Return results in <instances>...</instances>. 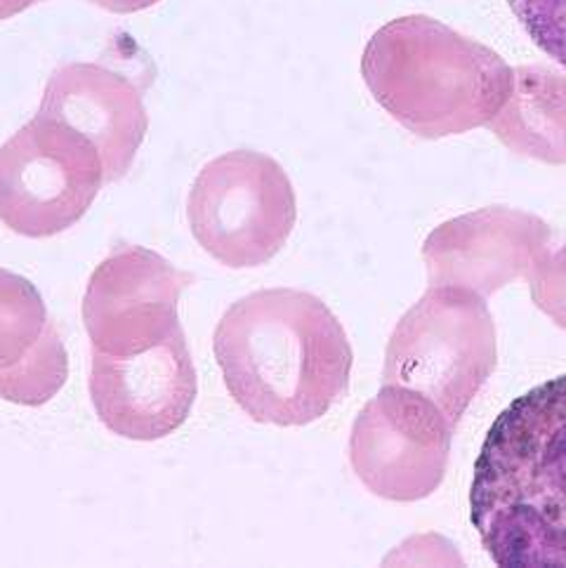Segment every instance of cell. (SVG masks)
<instances>
[{
    "instance_id": "1",
    "label": "cell",
    "mask_w": 566,
    "mask_h": 568,
    "mask_svg": "<svg viewBox=\"0 0 566 568\" xmlns=\"http://www.w3.org/2000/svg\"><path fill=\"white\" fill-rule=\"evenodd\" d=\"M226 392L251 420L310 425L350 389L354 352L337 316L316 295L270 288L241 297L215 328Z\"/></svg>"
},
{
    "instance_id": "2",
    "label": "cell",
    "mask_w": 566,
    "mask_h": 568,
    "mask_svg": "<svg viewBox=\"0 0 566 568\" xmlns=\"http://www.w3.org/2000/svg\"><path fill=\"white\" fill-rule=\"evenodd\" d=\"M469 519L503 568H566V375L522 394L491 425Z\"/></svg>"
},
{
    "instance_id": "3",
    "label": "cell",
    "mask_w": 566,
    "mask_h": 568,
    "mask_svg": "<svg viewBox=\"0 0 566 568\" xmlns=\"http://www.w3.org/2000/svg\"><path fill=\"white\" fill-rule=\"evenodd\" d=\"M362 75L375 102L425 140L488 125L513 90V69L496 50L427 14L377 29Z\"/></svg>"
},
{
    "instance_id": "4",
    "label": "cell",
    "mask_w": 566,
    "mask_h": 568,
    "mask_svg": "<svg viewBox=\"0 0 566 568\" xmlns=\"http://www.w3.org/2000/svg\"><path fill=\"white\" fill-rule=\"evenodd\" d=\"M496 364V324L486 297L429 286L390 335L383 385L425 396L456 427Z\"/></svg>"
},
{
    "instance_id": "5",
    "label": "cell",
    "mask_w": 566,
    "mask_h": 568,
    "mask_svg": "<svg viewBox=\"0 0 566 568\" xmlns=\"http://www.w3.org/2000/svg\"><path fill=\"white\" fill-rule=\"evenodd\" d=\"M201 248L230 270H253L281 253L297 220L291 178L267 154L226 151L201 168L186 201Z\"/></svg>"
},
{
    "instance_id": "6",
    "label": "cell",
    "mask_w": 566,
    "mask_h": 568,
    "mask_svg": "<svg viewBox=\"0 0 566 568\" xmlns=\"http://www.w3.org/2000/svg\"><path fill=\"white\" fill-rule=\"evenodd\" d=\"M104 168L94 144L38 111L0 146V222L27 239H50L98 199Z\"/></svg>"
},
{
    "instance_id": "7",
    "label": "cell",
    "mask_w": 566,
    "mask_h": 568,
    "mask_svg": "<svg viewBox=\"0 0 566 568\" xmlns=\"http://www.w3.org/2000/svg\"><path fill=\"white\" fill-rule=\"evenodd\" d=\"M453 432L425 396L383 385L352 425L350 460L373 496L415 503L444 481Z\"/></svg>"
},
{
    "instance_id": "8",
    "label": "cell",
    "mask_w": 566,
    "mask_h": 568,
    "mask_svg": "<svg viewBox=\"0 0 566 568\" xmlns=\"http://www.w3.org/2000/svg\"><path fill=\"white\" fill-rule=\"evenodd\" d=\"M194 281L159 253L119 245L92 272L83 297V324L92 352L140 354L180 331L178 305Z\"/></svg>"
},
{
    "instance_id": "9",
    "label": "cell",
    "mask_w": 566,
    "mask_h": 568,
    "mask_svg": "<svg viewBox=\"0 0 566 568\" xmlns=\"http://www.w3.org/2000/svg\"><path fill=\"white\" fill-rule=\"evenodd\" d=\"M199 377L184 331L130 356L92 352L90 399L100 423L132 442L178 432L194 408Z\"/></svg>"
},
{
    "instance_id": "10",
    "label": "cell",
    "mask_w": 566,
    "mask_h": 568,
    "mask_svg": "<svg viewBox=\"0 0 566 568\" xmlns=\"http://www.w3.org/2000/svg\"><path fill=\"white\" fill-rule=\"evenodd\" d=\"M550 226L515 207H482L429 232L423 260L429 286H453L488 297L528 278L550 251Z\"/></svg>"
},
{
    "instance_id": "11",
    "label": "cell",
    "mask_w": 566,
    "mask_h": 568,
    "mask_svg": "<svg viewBox=\"0 0 566 568\" xmlns=\"http://www.w3.org/2000/svg\"><path fill=\"white\" fill-rule=\"evenodd\" d=\"M38 111L67 123L94 144L102 159L104 184L128 175L149 130L142 88L104 64L75 62L57 69Z\"/></svg>"
},
{
    "instance_id": "12",
    "label": "cell",
    "mask_w": 566,
    "mask_h": 568,
    "mask_svg": "<svg viewBox=\"0 0 566 568\" xmlns=\"http://www.w3.org/2000/svg\"><path fill=\"white\" fill-rule=\"evenodd\" d=\"M486 128L519 156L566 163V73L553 67L513 69V90Z\"/></svg>"
},
{
    "instance_id": "13",
    "label": "cell",
    "mask_w": 566,
    "mask_h": 568,
    "mask_svg": "<svg viewBox=\"0 0 566 568\" xmlns=\"http://www.w3.org/2000/svg\"><path fill=\"white\" fill-rule=\"evenodd\" d=\"M52 321L33 283L10 270H0V375L41 345Z\"/></svg>"
},
{
    "instance_id": "14",
    "label": "cell",
    "mask_w": 566,
    "mask_h": 568,
    "mask_svg": "<svg viewBox=\"0 0 566 568\" xmlns=\"http://www.w3.org/2000/svg\"><path fill=\"white\" fill-rule=\"evenodd\" d=\"M69 356L54 324L22 364L0 375V399L17 406H43L67 385Z\"/></svg>"
},
{
    "instance_id": "15",
    "label": "cell",
    "mask_w": 566,
    "mask_h": 568,
    "mask_svg": "<svg viewBox=\"0 0 566 568\" xmlns=\"http://www.w3.org/2000/svg\"><path fill=\"white\" fill-rule=\"evenodd\" d=\"M528 38L566 67V0H507Z\"/></svg>"
},
{
    "instance_id": "16",
    "label": "cell",
    "mask_w": 566,
    "mask_h": 568,
    "mask_svg": "<svg viewBox=\"0 0 566 568\" xmlns=\"http://www.w3.org/2000/svg\"><path fill=\"white\" fill-rule=\"evenodd\" d=\"M528 281L536 307L566 328V245L555 253L547 251Z\"/></svg>"
},
{
    "instance_id": "17",
    "label": "cell",
    "mask_w": 566,
    "mask_h": 568,
    "mask_svg": "<svg viewBox=\"0 0 566 568\" xmlns=\"http://www.w3.org/2000/svg\"><path fill=\"white\" fill-rule=\"evenodd\" d=\"M90 3L100 6L113 14H132V12H140V10L156 6L159 0H90Z\"/></svg>"
},
{
    "instance_id": "18",
    "label": "cell",
    "mask_w": 566,
    "mask_h": 568,
    "mask_svg": "<svg viewBox=\"0 0 566 568\" xmlns=\"http://www.w3.org/2000/svg\"><path fill=\"white\" fill-rule=\"evenodd\" d=\"M38 3H43V0H0V22H3V19H12L19 12H24Z\"/></svg>"
}]
</instances>
